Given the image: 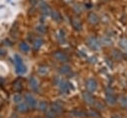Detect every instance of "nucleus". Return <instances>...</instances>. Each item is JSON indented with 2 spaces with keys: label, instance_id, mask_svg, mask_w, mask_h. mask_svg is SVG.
Wrapping results in <instances>:
<instances>
[{
  "label": "nucleus",
  "instance_id": "obj_1",
  "mask_svg": "<svg viewBox=\"0 0 127 118\" xmlns=\"http://www.w3.org/2000/svg\"><path fill=\"white\" fill-rule=\"evenodd\" d=\"M14 59H15V69H16V72L19 73V74H24V73H26L27 67H26V65L24 64L23 59H21V57H20L19 55H15Z\"/></svg>",
  "mask_w": 127,
  "mask_h": 118
},
{
  "label": "nucleus",
  "instance_id": "obj_2",
  "mask_svg": "<svg viewBox=\"0 0 127 118\" xmlns=\"http://www.w3.org/2000/svg\"><path fill=\"white\" fill-rule=\"evenodd\" d=\"M86 44H87L88 48H90L93 51H97L100 49V43L95 37H89L86 40Z\"/></svg>",
  "mask_w": 127,
  "mask_h": 118
},
{
  "label": "nucleus",
  "instance_id": "obj_3",
  "mask_svg": "<svg viewBox=\"0 0 127 118\" xmlns=\"http://www.w3.org/2000/svg\"><path fill=\"white\" fill-rule=\"evenodd\" d=\"M58 85H59V89L61 93H67L69 91V88L71 87L70 83L64 79H60L58 82Z\"/></svg>",
  "mask_w": 127,
  "mask_h": 118
},
{
  "label": "nucleus",
  "instance_id": "obj_4",
  "mask_svg": "<svg viewBox=\"0 0 127 118\" xmlns=\"http://www.w3.org/2000/svg\"><path fill=\"white\" fill-rule=\"evenodd\" d=\"M24 99H25V103H26L30 108H34V107L37 106V100H36V98H35L32 94L26 93V94L24 95Z\"/></svg>",
  "mask_w": 127,
  "mask_h": 118
},
{
  "label": "nucleus",
  "instance_id": "obj_5",
  "mask_svg": "<svg viewBox=\"0 0 127 118\" xmlns=\"http://www.w3.org/2000/svg\"><path fill=\"white\" fill-rule=\"evenodd\" d=\"M54 58L58 60V61H61V62H66L68 61V57L65 53L64 52H61V51H58V52H55L54 53Z\"/></svg>",
  "mask_w": 127,
  "mask_h": 118
},
{
  "label": "nucleus",
  "instance_id": "obj_6",
  "mask_svg": "<svg viewBox=\"0 0 127 118\" xmlns=\"http://www.w3.org/2000/svg\"><path fill=\"white\" fill-rule=\"evenodd\" d=\"M50 109H51L53 112H55L58 116H59L60 114H62V112H63V110H64V108H63V104H62V102H60V101L53 102V103L51 104Z\"/></svg>",
  "mask_w": 127,
  "mask_h": 118
},
{
  "label": "nucleus",
  "instance_id": "obj_7",
  "mask_svg": "<svg viewBox=\"0 0 127 118\" xmlns=\"http://www.w3.org/2000/svg\"><path fill=\"white\" fill-rule=\"evenodd\" d=\"M85 86H86L87 91L93 92V91H95L97 89V82L93 78H88L86 80V82H85Z\"/></svg>",
  "mask_w": 127,
  "mask_h": 118
},
{
  "label": "nucleus",
  "instance_id": "obj_8",
  "mask_svg": "<svg viewBox=\"0 0 127 118\" xmlns=\"http://www.w3.org/2000/svg\"><path fill=\"white\" fill-rule=\"evenodd\" d=\"M39 9L40 11L44 14V15H50L51 14V11L52 9L50 8V6L45 2V1H39Z\"/></svg>",
  "mask_w": 127,
  "mask_h": 118
},
{
  "label": "nucleus",
  "instance_id": "obj_9",
  "mask_svg": "<svg viewBox=\"0 0 127 118\" xmlns=\"http://www.w3.org/2000/svg\"><path fill=\"white\" fill-rule=\"evenodd\" d=\"M70 24H71L72 28L76 31H80L82 29V23L77 17H71L70 18Z\"/></svg>",
  "mask_w": 127,
  "mask_h": 118
},
{
  "label": "nucleus",
  "instance_id": "obj_10",
  "mask_svg": "<svg viewBox=\"0 0 127 118\" xmlns=\"http://www.w3.org/2000/svg\"><path fill=\"white\" fill-rule=\"evenodd\" d=\"M105 97H106V100H107V102L108 103H110V104H115L116 103V101H117V97H116V95L114 94V92L113 91H111V90H106V93H105Z\"/></svg>",
  "mask_w": 127,
  "mask_h": 118
},
{
  "label": "nucleus",
  "instance_id": "obj_11",
  "mask_svg": "<svg viewBox=\"0 0 127 118\" xmlns=\"http://www.w3.org/2000/svg\"><path fill=\"white\" fill-rule=\"evenodd\" d=\"M87 21H88V23L91 24V25H96V24H98V22H99V17H98V15H97L96 13L90 12V13L87 15Z\"/></svg>",
  "mask_w": 127,
  "mask_h": 118
},
{
  "label": "nucleus",
  "instance_id": "obj_12",
  "mask_svg": "<svg viewBox=\"0 0 127 118\" xmlns=\"http://www.w3.org/2000/svg\"><path fill=\"white\" fill-rule=\"evenodd\" d=\"M82 97H83V100H84L87 104H93V103H94V101H95V99H94L93 95H92V94H91V92H89V91L84 92V93L82 94Z\"/></svg>",
  "mask_w": 127,
  "mask_h": 118
},
{
  "label": "nucleus",
  "instance_id": "obj_13",
  "mask_svg": "<svg viewBox=\"0 0 127 118\" xmlns=\"http://www.w3.org/2000/svg\"><path fill=\"white\" fill-rule=\"evenodd\" d=\"M29 83H30V87H31L32 90L38 91V89H39V81L37 80L36 77H31Z\"/></svg>",
  "mask_w": 127,
  "mask_h": 118
},
{
  "label": "nucleus",
  "instance_id": "obj_14",
  "mask_svg": "<svg viewBox=\"0 0 127 118\" xmlns=\"http://www.w3.org/2000/svg\"><path fill=\"white\" fill-rule=\"evenodd\" d=\"M37 107H38V109H39L40 111H47L48 108H49V104H48L47 101L42 100V101H40L39 103H37Z\"/></svg>",
  "mask_w": 127,
  "mask_h": 118
},
{
  "label": "nucleus",
  "instance_id": "obj_15",
  "mask_svg": "<svg viewBox=\"0 0 127 118\" xmlns=\"http://www.w3.org/2000/svg\"><path fill=\"white\" fill-rule=\"evenodd\" d=\"M50 15L52 16V18H53L55 21H57V22H61V21H62V16H61V14H60L58 11L52 10Z\"/></svg>",
  "mask_w": 127,
  "mask_h": 118
},
{
  "label": "nucleus",
  "instance_id": "obj_16",
  "mask_svg": "<svg viewBox=\"0 0 127 118\" xmlns=\"http://www.w3.org/2000/svg\"><path fill=\"white\" fill-rule=\"evenodd\" d=\"M42 45H43V39L42 38H37L33 41V48L35 50H39Z\"/></svg>",
  "mask_w": 127,
  "mask_h": 118
},
{
  "label": "nucleus",
  "instance_id": "obj_17",
  "mask_svg": "<svg viewBox=\"0 0 127 118\" xmlns=\"http://www.w3.org/2000/svg\"><path fill=\"white\" fill-rule=\"evenodd\" d=\"M17 110L19 112H27L29 110V106L26 104V103H20L18 106H17Z\"/></svg>",
  "mask_w": 127,
  "mask_h": 118
},
{
  "label": "nucleus",
  "instance_id": "obj_18",
  "mask_svg": "<svg viewBox=\"0 0 127 118\" xmlns=\"http://www.w3.org/2000/svg\"><path fill=\"white\" fill-rule=\"evenodd\" d=\"M22 88H23V82H22V80L21 79H17L14 82V89L16 91H20Z\"/></svg>",
  "mask_w": 127,
  "mask_h": 118
},
{
  "label": "nucleus",
  "instance_id": "obj_19",
  "mask_svg": "<svg viewBox=\"0 0 127 118\" xmlns=\"http://www.w3.org/2000/svg\"><path fill=\"white\" fill-rule=\"evenodd\" d=\"M48 71H49V67H48L47 65H41V66H39V68H38V72H39L41 75L47 74Z\"/></svg>",
  "mask_w": 127,
  "mask_h": 118
},
{
  "label": "nucleus",
  "instance_id": "obj_20",
  "mask_svg": "<svg viewBox=\"0 0 127 118\" xmlns=\"http://www.w3.org/2000/svg\"><path fill=\"white\" fill-rule=\"evenodd\" d=\"M20 50L22 52H24V53H28L30 51V46L27 43L22 42V43H20Z\"/></svg>",
  "mask_w": 127,
  "mask_h": 118
},
{
  "label": "nucleus",
  "instance_id": "obj_21",
  "mask_svg": "<svg viewBox=\"0 0 127 118\" xmlns=\"http://www.w3.org/2000/svg\"><path fill=\"white\" fill-rule=\"evenodd\" d=\"M60 72L62 73V74H68L69 72H70V66H68V65H63L61 68H60Z\"/></svg>",
  "mask_w": 127,
  "mask_h": 118
},
{
  "label": "nucleus",
  "instance_id": "obj_22",
  "mask_svg": "<svg viewBox=\"0 0 127 118\" xmlns=\"http://www.w3.org/2000/svg\"><path fill=\"white\" fill-rule=\"evenodd\" d=\"M112 56H113V58L116 59V60H121L122 59V54L120 53V52H118L117 50H114L113 51V53H112Z\"/></svg>",
  "mask_w": 127,
  "mask_h": 118
},
{
  "label": "nucleus",
  "instance_id": "obj_23",
  "mask_svg": "<svg viewBox=\"0 0 127 118\" xmlns=\"http://www.w3.org/2000/svg\"><path fill=\"white\" fill-rule=\"evenodd\" d=\"M73 115L76 117H85V116H87V113L82 110H75V111H73Z\"/></svg>",
  "mask_w": 127,
  "mask_h": 118
},
{
  "label": "nucleus",
  "instance_id": "obj_24",
  "mask_svg": "<svg viewBox=\"0 0 127 118\" xmlns=\"http://www.w3.org/2000/svg\"><path fill=\"white\" fill-rule=\"evenodd\" d=\"M46 116H47V118H57L58 117V115L55 112H53L50 108H48V110L46 111Z\"/></svg>",
  "mask_w": 127,
  "mask_h": 118
},
{
  "label": "nucleus",
  "instance_id": "obj_25",
  "mask_svg": "<svg viewBox=\"0 0 127 118\" xmlns=\"http://www.w3.org/2000/svg\"><path fill=\"white\" fill-rule=\"evenodd\" d=\"M119 46L120 48H122L123 50H126L127 51V39L126 38H122L119 42Z\"/></svg>",
  "mask_w": 127,
  "mask_h": 118
},
{
  "label": "nucleus",
  "instance_id": "obj_26",
  "mask_svg": "<svg viewBox=\"0 0 127 118\" xmlns=\"http://www.w3.org/2000/svg\"><path fill=\"white\" fill-rule=\"evenodd\" d=\"M21 100H22V96H21V94L16 93V94L13 95V101H14V103H20Z\"/></svg>",
  "mask_w": 127,
  "mask_h": 118
},
{
  "label": "nucleus",
  "instance_id": "obj_27",
  "mask_svg": "<svg viewBox=\"0 0 127 118\" xmlns=\"http://www.w3.org/2000/svg\"><path fill=\"white\" fill-rule=\"evenodd\" d=\"M119 103H120L122 106L126 107V106H127V97H126V96H121V97L119 98Z\"/></svg>",
  "mask_w": 127,
  "mask_h": 118
},
{
  "label": "nucleus",
  "instance_id": "obj_28",
  "mask_svg": "<svg viewBox=\"0 0 127 118\" xmlns=\"http://www.w3.org/2000/svg\"><path fill=\"white\" fill-rule=\"evenodd\" d=\"M102 43L104 44V45H106V46H109L110 44H111V40H110V38L109 37H103V39H102Z\"/></svg>",
  "mask_w": 127,
  "mask_h": 118
},
{
  "label": "nucleus",
  "instance_id": "obj_29",
  "mask_svg": "<svg viewBox=\"0 0 127 118\" xmlns=\"http://www.w3.org/2000/svg\"><path fill=\"white\" fill-rule=\"evenodd\" d=\"M94 105H95V107L97 108V109H104V104L103 103H101V102H99V101H94V103H93Z\"/></svg>",
  "mask_w": 127,
  "mask_h": 118
},
{
  "label": "nucleus",
  "instance_id": "obj_30",
  "mask_svg": "<svg viewBox=\"0 0 127 118\" xmlns=\"http://www.w3.org/2000/svg\"><path fill=\"white\" fill-rule=\"evenodd\" d=\"M59 39L61 41V43H64L65 42V39H64V34L63 31H60V34H59Z\"/></svg>",
  "mask_w": 127,
  "mask_h": 118
},
{
  "label": "nucleus",
  "instance_id": "obj_31",
  "mask_svg": "<svg viewBox=\"0 0 127 118\" xmlns=\"http://www.w3.org/2000/svg\"><path fill=\"white\" fill-rule=\"evenodd\" d=\"M89 114H90V116H92V117H97V116H98V113L95 112V111H89Z\"/></svg>",
  "mask_w": 127,
  "mask_h": 118
},
{
  "label": "nucleus",
  "instance_id": "obj_32",
  "mask_svg": "<svg viewBox=\"0 0 127 118\" xmlns=\"http://www.w3.org/2000/svg\"><path fill=\"white\" fill-rule=\"evenodd\" d=\"M111 118H121V117H120L119 115H116V114H115V115H113Z\"/></svg>",
  "mask_w": 127,
  "mask_h": 118
},
{
  "label": "nucleus",
  "instance_id": "obj_33",
  "mask_svg": "<svg viewBox=\"0 0 127 118\" xmlns=\"http://www.w3.org/2000/svg\"><path fill=\"white\" fill-rule=\"evenodd\" d=\"M64 1H66V2H70L71 0H64Z\"/></svg>",
  "mask_w": 127,
  "mask_h": 118
},
{
  "label": "nucleus",
  "instance_id": "obj_34",
  "mask_svg": "<svg viewBox=\"0 0 127 118\" xmlns=\"http://www.w3.org/2000/svg\"><path fill=\"white\" fill-rule=\"evenodd\" d=\"M0 118H1V115H0Z\"/></svg>",
  "mask_w": 127,
  "mask_h": 118
}]
</instances>
